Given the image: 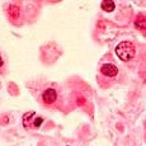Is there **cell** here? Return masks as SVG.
<instances>
[{"label": "cell", "instance_id": "cell-1", "mask_svg": "<svg viewBox=\"0 0 146 146\" xmlns=\"http://www.w3.org/2000/svg\"><path fill=\"white\" fill-rule=\"evenodd\" d=\"M114 51H116V55L118 56L119 60L127 62V61H130L131 58L135 56L136 50H135V46H133L132 42L122 41L116 46V50H114Z\"/></svg>", "mask_w": 146, "mask_h": 146}, {"label": "cell", "instance_id": "cell-2", "mask_svg": "<svg viewBox=\"0 0 146 146\" xmlns=\"http://www.w3.org/2000/svg\"><path fill=\"white\" fill-rule=\"evenodd\" d=\"M100 72L107 78H116L118 74V67L113 64H104L100 67Z\"/></svg>", "mask_w": 146, "mask_h": 146}, {"label": "cell", "instance_id": "cell-3", "mask_svg": "<svg viewBox=\"0 0 146 146\" xmlns=\"http://www.w3.org/2000/svg\"><path fill=\"white\" fill-rule=\"evenodd\" d=\"M56 98H57V93H56V90L52 88L46 89V90L42 93V99H43V102L46 103V104H52V103H55Z\"/></svg>", "mask_w": 146, "mask_h": 146}, {"label": "cell", "instance_id": "cell-4", "mask_svg": "<svg viewBox=\"0 0 146 146\" xmlns=\"http://www.w3.org/2000/svg\"><path fill=\"white\" fill-rule=\"evenodd\" d=\"M35 116H36L35 112H27V113H24L23 118H22V122H23V126H24L26 128H28V127L31 126L32 121L35 119Z\"/></svg>", "mask_w": 146, "mask_h": 146}, {"label": "cell", "instance_id": "cell-5", "mask_svg": "<svg viewBox=\"0 0 146 146\" xmlns=\"http://www.w3.org/2000/svg\"><path fill=\"white\" fill-rule=\"evenodd\" d=\"M100 7H102V9L104 10V12H113L114 8H116V4H114V1H111V0H103L102 3H100Z\"/></svg>", "mask_w": 146, "mask_h": 146}, {"label": "cell", "instance_id": "cell-6", "mask_svg": "<svg viewBox=\"0 0 146 146\" xmlns=\"http://www.w3.org/2000/svg\"><path fill=\"white\" fill-rule=\"evenodd\" d=\"M135 24H136V27L139 28L140 31H144L145 32V17L144 15H139V18L136 19Z\"/></svg>", "mask_w": 146, "mask_h": 146}, {"label": "cell", "instance_id": "cell-7", "mask_svg": "<svg viewBox=\"0 0 146 146\" xmlns=\"http://www.w3.org/2000/svg\"><path fill=\"white\" fill-rule=\"evenodd\" d=\"M10 14H12V17H13L14 19L18 18V14H19V9H18V7H15V5L10 7Z\"/></svg>", "mask_w": 146, "mask_h": 146}, {"label": "cell", "instance_id": "cell-8", "mask_svg": "<svg viewBox=\"0 0 146 146\" xmlns=\"http://www.w3.org/2000/svg\"><path fill=\"white\" fill-rule=\"evenodd\" d=\"M42 123H43V118H42V117H37V118H36V119L32 122V126H33L35 128H38V127H40V126L42 125Z\"/></svg>", "mask_w": 146, "mask_h": 146}, {"label": "cell", "instance_id": "cell-9", "mask_svg": "<svg viewBox=\"0 0 146 146\" xmlns=\"http://www.w3.org/2000/svg\"><path fill=\"white\" fill-rule=\"evenodd\" d=\"M3 64H4V62H3V58H1V56H0V67L3 66Z\"/></svg>", "mask_w": 146, "mask_h": 146}]
</instances>
